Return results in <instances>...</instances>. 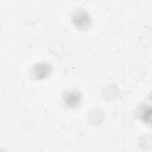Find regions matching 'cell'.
Returning a JSON list of instances; mask_svg holds the SVG:
<instances>
[{
  "instance_id": "obj_1",
  "label": "cell",
  "mask_w": 152,
  "mask_h": 152,
  "mask_svg": "<svg viewBox=\"0 0 152 152\" xmlns=\"http://www.w3.org/2000/svg\"><path fill=\"white\" fill-rule=\"evenodd\" d=\"M72 21L77 28L83 30L88 29L92 23L91 17L83 10L76 11L72 15Z\"/></svg>"
},
{
  "instance_id": "obj_2",
  "label": "cell",
  "mask_w": 152,
  "mask_h": 152,
  "mask_svg": "<svg viewBox=\"0 0 152 152\" xmlns=\"http://www.w3.org/2000/svg\"><path fill=\"white\" fill-rule=\"evenodd\" d=\"M52 66L47 62L35 64L31 69V75L34 80H40L48 77L52 72Z\"/></svg>"
},
{
  "instance_id": "obj_3",
  "label": "cell",
  "mask_w": 152,
  "mask_h": 152,
  "mask_svg": "<svg viewBox=\"0 0 152 152\" xmlns=\"http://www.w3.org/2000/svg\"><path fill=\"white\" fill-rule=\"evenodd\" d=\"M64 105L69 109H75L81 104L82 95L77 90L66 91L63 95Z\"/></svg>"
},
{
  "instance_id": "obj_4",
  "label": "cell",
  "mask_w": 152,
  "mask_h": 152,
  "mask_svg": "<svg viewBox=\"0 0 152 152\" xmlns=\"http://www.w3.org/2000/svg\"><path fill=\"white\" fill-rule=\"evenodd\" d=\"M151 113V112L150 107L148 108L147 106L142 107L139 113L140 118L145 122H148V121H150V120Z\"/></svg>"
}]
</instances>
